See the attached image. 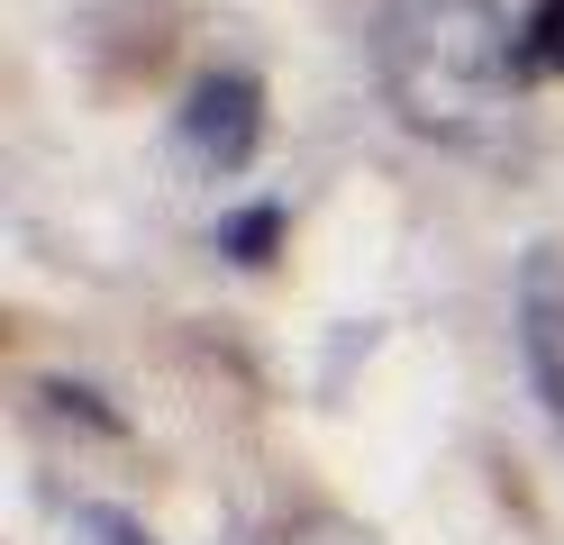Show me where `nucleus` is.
<instances>
[{
	"mask_svg": "<svg viewBox=\"0 0 564 545\" xmlns=\"http://www.w3.org/2000/svg\"><path fill=\"white\" fill-rule=\"evenodd\" d=\"M382 100L437 145H491L519 119V28L491 0H392L373 28Z\"/></svg>",
	"mask_w": 564,
	"mask_h": 545,
	"instance_id": "nucleus-1",
	"label": "nucleus"
},
{
	"mask_svg": "<svg viewBox=\"0 0 564 545\" xmlns=\"http://www.w3.org/2000/svg\"><path fill=\"white\" fill-rule=\"evenodd\" d=\"M519 355H528V382H538V400H546V418H555V436H564V264L538 246L519 264Z\"/></svg>",
	"mask_w": 564,
	"mask_h": 545,
	"instance_id": "nucleus-2",
	"label": "nucleus"
},
{
	"mask_svg": "<svg viewBox=\"0 0 564 545\" xmlns=\"http://www.w3.org/2000/svg\"><path fill=\"white\" fill-rule=\"evenodd\" d=\"M256 128H264V91L246 83V73H209V83H192V100H183V137H192L200 164L237 173L246 155H256Z\"/></svg>",
	"mask_w": 564,
	"mask_h": 545,
	"instance_id": "nucleus-3",
	"label": "nucleus"
},
{
	"mask_svg": "<svg viewBox=\"0 0 564 545\" xmlns=\"http://www.w3.org/2000/svg\"><path fill=\"white\" fill-rule=\"evenodd\" d=\"M519 55H528V73H564V0H538L519 19Z\"/></svg>",
	"mask_w": 564,
	"mask_h": 545,
	"instance_id": "nucleus-4",
	"label": "nucleus"
},
{
	"mask_svg": "<svg viewBox=\"0 0 564 545\" xmlns=\"http://www.w3.org/2000/svg\"><path fill=\"white\" fill-rule=\"evenodd\" d=\"M74 545H155V536L137 527L128 509H100V500H83V509H74Z\"/></svg>",
	"mask_w": 564,
	"mask_h": 545,
	"instance_id": "nucleus-5",
	"label": "nucleus"
},
{
	"mask_svg": "<svg viewBox=\"0 0 564 545\" xmlns=\"http://www.w3.org/2000/svg\"><path fill=\"white\" fill-rule=\"evenodd\" d=\"M264 545H373L365 527H346V519H328V509H310V519H282Z\"/></svg>",
	"mask_w": 564,
	"mask_h": 545,
	"instance_id": "nucleus-6",
	"label": "nucleus"
},
{
	"mask_svg": "<svg viewBox=\"0 0 564 545\" xmlns=\"http://www.w3.org/2000/svg\"><path fill=\"white\" fill-rule=\"evenodd\" d=\"M228 246L246 254V264H264V246H273V209H246L237 228H228Z\"/></svg>",
	"mask_w": 564,
	"mask_h": 545,
	"instance_id": "nucleus-7",
	"label": "nucleus"
}]
</instances>
